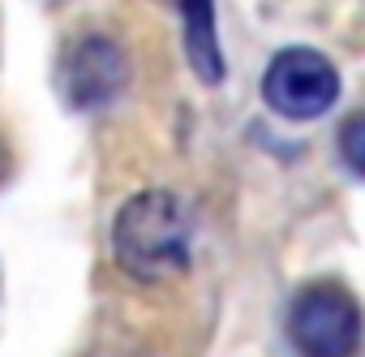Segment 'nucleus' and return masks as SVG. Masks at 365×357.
<instances>
[{
    "label": "nucleus",
    "mask_w": 365,
    "mask_h": 357,
    "mask_svg": "<svg viewBox=\"0 0 365 357\" xmlns=\"http://www.w3.org/2000/svg\"><path fill=\"white\" fill-rule=\"evenodd\" d=\"M194 254V211L172 190L133 194L112 220V258L142 284L172 280Z\"/></svg>",
    "instance_id": "1"
},
{
    "label": "nucleus",
    "mask_w": 365,
    "mask_h": 357,
    "mask_svg": "<svg viewBox=\"0 0 365 357\" xmlns=\"http://www.w3.org/2000/svg\"><path fill=\"white\" fill-rule=\"evenodd\" d=\"M288 336L301 348V357H352L356 344H361L356 297L344 284H335V280L305 284L292 297Z\"/></svg>",
    "instance_id": "2"
},
{
    "label": "nucleus",
    "mask_w": 365,
    "mask_h": 357,
    "mask_svg": "<svg viewBox=\"0 0 365 357\" xmlns=\"http://www.w3.org/2000/svg\"><path fill=\"white\" fill-rule=\"evenodd\" d=\"M262 99L288 121H314L339 99V74L318 48H284L262 74Z\"/></svg>",
    "instance_id": "3"
},
{
    "label": "nucleus",
    "mask_w": 365,
    "mask_h": 357,
    "mask_svg": "<svg viewBox=\"0 0 365 357\" xmlns=\"http://www.w3.org/2000/svg\"><path fill=\"white\" fill-rule=\"evenodd\" d=\"M129 82L125 48L108 35H82L61 56V95L73 108H103Z\"/></svg>",
    "instance_id": "4"
},
{
    "label": "nucleus",
    "mask_w": 365,
    "mask_h": 357,
    "mask_svg": "<svg viewBox=\"0 0 365 357\" xmlns=\"http://www.w3.org/2000/svg\"><path fill=\"white\" fill-rule=\"evenodd\" d=\"M180 22H185L190 69L207 86L224 82V48H220V26H215V0H180Z\"/></svg>",
    "instance_id": "5"
},
{
    "label": "nucleus",
    "mask_w": 365,
    "mask_h": 357,
    "mask_svg": "<svg viewBox=\"0 0 365 357\" xmlns=\"http://www.w3.org/2000/svg\"><path fill=\"white\" fill-rule=\"evenodd\" d=\"M361 138H365V116H361V112H352V116L339 125V151H344V164H348V172H352V176H361V172H365Z\"/></svg>",
    "instance_id": "6"
},
{
    "label": "nucleus",
    "mask_w": 365,
    "mask_h": 357,
    "mask_svg": "<svg viewBox=\"0 0 365 357\" xmlns=\"http://www.w3.org/2000/svg\"><path fill=\"white\" fill-rule=\"evenodd\" d=\"M5 172H9V146H5V138H0V181H5Z\"/></svg>",
    "instance_id": "7"
}]
</instances>
